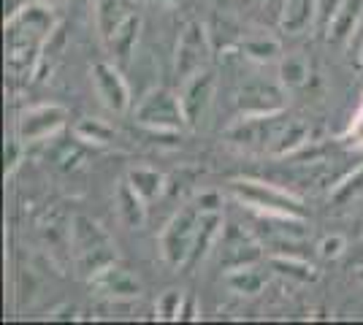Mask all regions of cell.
Listing matches in <instances>:
<instances>
[{
  "label": "cell",
  "instance_id": "obj_24",
  "mask_svg": "<svg viewBox=\"0 0 363 325\" xmlns=\"http://www.w3.org/2000/svg\"><path fill=\"white\" fill-rule=\"evenodd\" d=\"M306 144H309V127H306L303 122H298V120H290V122L282 127V133L277 136V141H274V147L269 155H274V157L293 155V152L303 149Z\"/></svg>",
  "mask_w": 363,
  "mask_h": 325
},
{
  "label": "cell",
  "instance_id": "obj_36",
  "mask_svg": "<svg viewBox=\"0 0 363 325\" xmlns=\"http://www.w3.org/2000/svg\"><path fill=\"white\" fill-rule=\"evenodd\" d=\"M150 3H157V6H177L179 0H150Z\"/></svg>",
  "mask_w": 363,
  "mask_h": 325
},
{
  "label": "cell",
  "instance_id": "obj_15",
  "mask_svg": "<svg viewBox=\"0 0 363 325\" xmlns=\"http://www.w3.org/2000/svg\"><path fill=\"white\" fill-rule=\"evenodd\" d=\"M141 25H144V19L133 11V14L128 16L120 28H117V30L106 38L108 55L114 57V62H117V65H125V62L133 57L136 44H138V33H141Z\"/></svg>",
  "mask_w": 363,
  "mask_h": 325
},
{
  "label": "cell",
  "instance_id": "obj_13",
  "mask_svg": "<svg viewBox=\"0 0 363 325\" xmlns=\"http://www.w3.org/2000/svg\"><path fill=\"white\" fill-rule=\"evenodd\" d=\"M223 228H225L223 212H201L196 239H193V249H190L187 261H184V266H182V271H184V274H193L198 266L206 261V255H209L214 244L220 241Z\"/></svg>",
  "mask_w": 363,
  "mask_h": 325
},
{
  "label": "cell",
  "instance_id": "obj_37",
  "mask_svg": "<svg viewBox=\"0 0 363 325\" xmlns=\"http://www.w3.org/2000/svg\"><path fill=\"white\" fill-rule=\"evenodd\" d=\"M41 3H49V6H57V3H65V0H41Z\"/></svg>",
  "mask_w": 363,
  "mask_h": 325
},
{
  "label": "cell",
  "instance_id": "obj_16",
  "mask_svg": "<svg viewBox=\"0 0 363 325\" xmlns=\"http://www.w3.org/2000/svg\"><path fill=\"white\" fill-rule=\"evenodd\" d=\"M318 22V0H285L279 28L288 35H301L309 33Z\"/></svg>",
  "mask_w": 363,
  "mask_h": 325
},
{
  "label": "cell",
  "instance_id": "obj_12",
  "mask_svg": "<svg viewBox=\"0 0 363 325\" xmlns=\"http://www.w3.org/2000/svg\"><path fill=\"white\" fill-rule=\"evenodd\" d=\"M90 285L108 301H133V298L144 293V287H141L136 274H130L120 263H111L104 271H98L90 279Z\"/></svg>",
  "mask_w": 363,
  "mask_h": 325
},
{
  "label": "cell",
  "instance_id": "obj_28",
  "mask_svg": "<svg viewBox=\"0 0 363 325\" xmlns=\"http://www.w3.org/2000/svg\"><path fill=\"white\" fill-rule=\"evenodd\" d=\"M182 301H184L182 290H166V293L157 298V304H155L157 320H179Z\"/></svg>",
  "mask_w": 363,
  "mask_h": 325
},
{
  "label": "cell",
  "instance_id": "obj_8",
  "mask_svg": "<svg viewBox=\"0 0 363 325\" xmlns=\"http://www.w3.org/2000/svg\"><path fill=\"white\" fill-rule=\"evenodd\" d=\"M65 122H68V108L60 106V103H41V106H33L19 114L16 136L28 147L41 144V141H49L52 136H57L65 127Z\"/></svg>",
  "mask_w": 363,
  "mask_h": 325
},
{
  "label": "cell",
  "instance_id": "obj_32",
  "mask_svg": "<svg viewBox=\"0 0 363 325\" xmlns=\"http://www.w3.org/2000/svg\"><path fill=\"white\" fill-rule=\"evenodd\" d=\"M196 206H198V212H220V209H223V195H220V193H214V190L198 193Z\"/></svg>",
  "mask_w": 363,
  "mask_h": 325
},
{
  "label": "cell",
  "instance_id": "obj_10",
  "mask_svg": "<svg viewBox=\"0 0 363 325\" xmlns=\"http://www.w3.org/2000/svg\"><path fill=\"white\" fill-rule=\"evenodd\" d=\"M92 84H95V93L101 98V103L114 111V114H122L130 108V90H128V81L122 76L120 65L117 62L101 60L90 68Z\"/></svg>",
  "mask_w": 363,
  "mask_h": 325
},
{
  "label": "cell",
  "instance_id": "obj_20",
  "mask_svg": "<svg viewBox=\"0 0 363 325\" xmlns=\"http://www.w3.org/2000/svg\"><path fill=\"white\" fill-rule=\"evenodd\" d=\"M74 139L84 147H111L117 141L114 127L98 117H84L74 125Z\"/></svg>",
  "mask_w": 363,
  "mask_h": 325
},
{
  "label": "cell",
  "instance_id": "obj_31",
  "mask_svg": "<svg viewBox=\"0 0 363 325\" xmlns=\"http://www.w3.org/2000/svg\"><path fill=\"white\" fill-rule=\"evenodd\" d=\"M342 141L350 144V147H363V101H361V106H358V111H355L350 127L342 133Z\"/></svg>",
  "mask_w": 363,
  "mask_h": 325
},
{
  "label": "cell",
  "instance_id": "obj_9",
  "mask_svg": "<svg viewBox=\"0 0 363 325\" xmlns=\"http://www.w3.org/2000/svg\"><path fill=\"white\" fill-rule=\"evenodd\" d=\"M263 258V244L257 241L250 231H244L242 225H225L220 233V268L233 271L242 266L260 263Z\"/></svg>",
  "mask_w": 363,
  "mask_h": 325
},
{
  "label": "cell",
  "instance_id": "obj_26",
  "mask_svg": "<svg viewBox=\"0 0 363 325\" xmlns=\"http://www.w3.org/2000/svg\"><path fill=\"white\" fill-rule=\"evenodd\" d=\"M242 52L247 60L266 65V62L279 60L282 47H279V41H274V38H250V41H244L242 44Z\"/></svg>",
  "mask_w": 363,
  "mask_h": 325
},
{
  "label": "cell",
  "instance_id": "obj_6",
  "mask_svg": "<svg viewBox=\"0 0 363 325\" xmlns=\"http://www.w3.org/2000/svg\"><path fill=\"white\" fill-rule=\"evenodd\" d=\"M212 62V41L209 33L201 22H187L177 38V52H174V76L179 81H187L196 76L198 71L209 68Z\"/></svg>",
  "mask_w": 363,
  "mask_h": 325
},
{
  "label": "cell",
  "instance_id": "obj_1",
  "mask_svg": "<svg viewBox=\"0 0 363 325\" xmlns=\"http://www.w3.org/2000/svg\"><path fill=\"white\" fill-rule=\"evenodd\" d=\"M6 68L16 79H30L38 71L41 52L49 35L57 30L52 6L30 0L6 19Z\"/></svg>",
  "mask_w": 363,
  "mask_h": 325
},
{
  "label": "cell",
  "instance_id": "obj_33",
  "mask_svg": "<svg viewBox=\"0 0 363 325\" xmlns=\"http://www.w3.org/2000/svg\"><path fill=\"white\" fill-rule=\"evenodd\" d=\"M339 6H342V0H318V22L320 28H323V33L331 25V19L339 11Z\"/></svg>",
  "mask_w": 363,
  "mask_h": 325
},
{
  "label": "cell",
  "instance_id": "obj_11",
  "mask_svg": "<svg viewBox=\"0 0 363 325\" xmlns=\"http://www.w3.org/2000/svg\"><path fill=\"white\" fill-rule=\"evenodd\" d=\"M214 87H217V76L209 68H203V71H198L196 76L182 81L179 101L182 111H184V120H187V127H198V125L203 122L206 111L212 106Z\"/></svg>",
  "mask_w": 363,
  "mask_h": 325
},
{
  "label": "cell",
  "instance_id": "obj_29",
  "mask_svg": "<svg viewBox=\"0 0 363 325\" xmlns=\"http://www.w3.org/2000/svg\"><path fill=\"white\" fill-rule=\"evenodd\" d=\"M25 141L14 136V139H6V149H3V173H6V179L9 176H14V171L19 169V163L25 160Z\"/></svg>",
  "mask_w": 363,
  "mask_h": 325
},
{
  "label": "cell",
  "instance_id": "obj_4",
  "mask_svg": "<svg viewBox=\"0 0 363 325\" xmlns=\"http://www.w3.org/2000/svg\"><path fill=\"white\" fill-rule=\"evenodd\" d=\"M288 122L290 117L285 114V108L272 114H242L239 122H233L225 130V139L247 152H272L274 141Z\"/></svg>",
  "mask_w": 363,
  "mask_h": 325
},
{
  "label": "cell",
  "instance_id": "obj_30",
  "mask_svg": "<svg viewBox=\"0 0 363 325\" xmlns=\"http://www.w3.org/2000/svg\"><path fill=\"white\" fill-rule=\"evenodd\" d=\"M345 249H347L345 236L331 233V236H325V239L318 244V255L320 258H325V261H336V258H342V255H345Z\"/></svg>",
  "mask_w": 363,
  "mask_h": 325
},
{
  "label": "cell",
  "instance_id": "obj_5",
  "mask_svg": "<svg viewBox=\"0 0 363 325\" xmlns=\"http://www.w3.org/2000/svg\"><path fill=\"white\" fill-rule=\"evenodd\" d=\"M133 122L144 130L179 133L187 125V120H184V111H182L179 95L166 90V87H155L133 106Z\"/></svg>",
  "mask_w": 363,
  "mask_h": 325
},
{
  "label": "cell",
  "instance_id": "obj_25",
  "mask_svg": "<svg viewBox=\"0 0 363 325\" xmlns=\"http://www.w3.org/2000/svg\"><path fill=\"white\" fill-rule=\"evenodd\" d=\"M279 81L285 90H298L309 81V62L301 55H288L279 60Z\"/></svg>",
  "mask_w": 363,
  "mask_h": 325
},
{
  "label": "cell",
  "instance_id": "obj_23",
  "mask_svg": "<svg viewBox=\"0 0 363 325\" xmlns=\"http://www.w3.org/2000/svg\"><path fill=\"white\" fill-rule=\"evenodd\" d=\"M128 182L133 185V190L147 203L157 201L166 193V176L155 169H144V166L141 169H130L128 171Z\"/></svg>",
  "mask_w": 363,
  "mask_h": 325
},
{
  "label": "cell",
  "instance_id": "obj_22",
  "mask_svg": "<svg viewBox=\"0 0 363 325\" xmlns=\"http://www.w3.org/2000/svg\"><path fill=\"white\" fill-rule=\"evenodd\" d=\"M266 274L257 268V263L252 266H242V268H233V271H225V285L230 293L236 295H257L263 287H266Z\"/></svg>",
  "mask_w": 363,
  "mask_h": 325
},
{
  "label": "cell",
  "instance_id": "obj_17",
  "mask_svg": "<svg viewBox=\"0 0 363 325\" xmlns=\"http://www.w3.org/2000/svg\"><path fill=\"white\" fill-rule=\"evenodd\" d=\"M117 215L125 222V228H130V231H136L147 222V201L133 190L128 179L117 187Z\"/></svg>",
  "mask_w": 363,
  "mask_h": 325
},
{
  "label": "cell",
  "instance_id": "obj_7",
  "mask_svg": "<svg viewBox=\"0 0 363 325\" xmlns=\"http://www.w3.org/2000/svg\"><path fill=\"white\" fill-rule=\"evenodd\" d=\"M198 219H201L198 206H184L168 219L166 228L160 231V258L171 268H182L187 261L198 231Z\"/></svg>",
  "mask_w": 363,
  "mask_h": 325
},
{
  "label": "cell",
  "instance_id": "obj_38",
  "mask_svg": "<svg viewBox=\"0 0 363 325\" xmlns=\"http://www.w3.org/2000/svg\"><path fill=\"white\" fill-rule=\"evenodd\" d=\"M358 279H361V282H363V268H361V271H358Z\"/></svg>",
  "mask_w": 363,
  "mask_h": 325
},
{
  "label": "cell",
  "instance_id": "obj_35",
  "mask_svg": "<svg viewBox=\"0 0 363 325\" xmlns=\"http://www.w3.org/2000/svg\"><path fill=\"white\" fill-rule=\"evenodd\" d=\"M52 320H76V307H71V304H62V307H57V309L49 314Z\"/></svg>",
  "mask_w": 363,
  "mask_h": 325
},
{
  "label": "cell",
  "instance_id": "obj_27",
  "mask_svg": "<svg viewBox=\"0 0 363 325\" xmlns=\"http://www.w3.org/2000/svg\"><path fill=\"white\" fill-rule=\"evenodd\" d=\"M358 195H363V166L361 169H355L350 176H345L339 185L331 190V201L336 206H345V203L355 201Z\"/></svg>",
  "mask_w": 363,
  "mask_h": 325
},
{
  "label": "cell",
  "instance_id": "obj_39",
  "mask_svg": "<svg viewBox=\"0 0 363 325\" xmlns=\"http://www.w3.org/2000/svg\"><path fill=\"white\" fill-rule=\"evenodd\" d=\"M358 57H361V65H363V47H361V55H358Z\"/></svg>",
  "mask_w": 363,
  "mask_h": 325
},
{
  "label": "cell",
  "instance_id": "obj_14",
  "mask_svg": "<svg viewBox=\"0 0 363 325\" xmlns=\"http://www.w3.org/2000/svg\"><path fill=\"white\" fill-rule=\"evenodd\" d=\"M279 108H285V101H282V93L272 84L255 81V84H247L239 93V111L242 114H272Z\"/></svg>",
  "mask_w": 363,
  "mask_h": 325
},
{
  "label": "cell",
  "instance_id": "obj_34",
  "mask_svg": "<svg viewBox=\"0 0 363 325\" xmlns=\"http://www.w3.org/2000/svg\"><path fill=\"white\" fill-rule=\"evenodd\" d=\"M198 312H196V298L193 295H184L182 301V312H179V320H196Z\"/></svg>",
  "mask_w": 363,
  "mask_h": 325
},
{
  "label": "cell",
  "instance_id": "obj_21",
  "mask_svg": "<svg viewBox=\"0 0 363 325\" xmlns=\"http://www.w3.org/2000/svg\"><path fill=\"white\" fill-rule=\"evenodd\" d=\"M272 271H277L279 277L293 279V282H315L318 279V268L309 263V258H298V255H272L269 258Z\"/></svg>",
  "mask_w": 363,
  "mask_h": 325
},
{
  "label": "cell",
  "instance_id": "obj_2",
  "mask_svg": "<svg viewBox=\"0 0 363 325\" xmlns=\"http://www.w3.org/2000/svg\"><path fill=\"white\" fill-rule=\"evenodd\" d=\"M71 261L87 282L106 266L117 263V244L98 219L87 215L71 217Z\"/></svg>",
  "mask_w": 363,
  "mask_h": 325
},
{
  "label": "cell",
  "instance_id": "obj_18",
  "mask_svg": "<svg viewBox=\"0 0 363 325\" xmlns=\"http://www.w3.org/2000/svg\"><path fill=\"white\" fill-rule=\"evenodd\" d=\"M363 16V0H342L339 11L333 14L331 25L325 28V38L331 44H339V41H347L350 35L355 33L358 22Z\"/></svg>",
  "mask_w": 363,
  "mask_h": 325
},
{
  "label": "cell",
  "instance_id": "obj_19",
  "mask_svg": "<svg viewBox=\"0 0 363 325\" xmlns=\"http://www.w3.org/2000/svg\"><path fill=\"white\" fill-rule=\"evenodd\" d=\"M130 14V0H95V28L101 38L106 41Z\"/></svg>",
  "mask_w": 363,
  "mask_h": 325
},
{
  "label": "cell",
  "instance_id": "obj_3",
  "mask_svg": "<svg viewBox=\"0 0 363 325\" xmlns=\"http://www.w3.org/2000/svg\"><path fill=\"white\" fill-rule=\"evenodd\" d=\"M230 195L239 203H244L252 212H263V215H296L306 217L303 201L296 198L288 190H279L266 182H255V179H233L230 182Z\"/></svg>",
  "mask_w": 363,
  "mask_h": 325
}]
</instances>
